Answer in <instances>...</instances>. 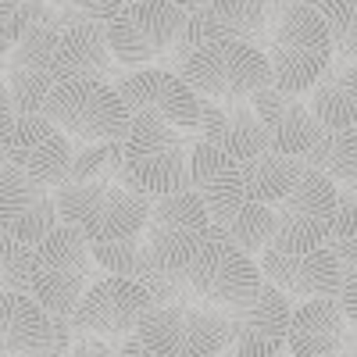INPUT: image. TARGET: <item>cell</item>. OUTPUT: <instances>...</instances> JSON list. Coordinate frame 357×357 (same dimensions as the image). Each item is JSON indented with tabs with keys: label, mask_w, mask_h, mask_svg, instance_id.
I'll return each mask as SVG.
<instances>
[{
	"label": "cell",
	"mask_w": 357,
	"mask_h": 357,
	"mask_svg": "<svg viewBox=\"0 0 357 357\" xmlns=\"http://www.w3.org/2000/svg\"><path fill=\"white\" fill-rule=\"evenodd\" d=\"M126 146V183L146 197H168L190 190V146L158 111L132 114Z\"/></svg>",
	"instance_id": "cell-3"
},
{
	"label": "cell",
	"mask_w": 357,
	"mask_h": 357,
	"mask_svg": "<svg viewBox=\"0 0 357 357\" xmlns=\"http://www.w3.org/2000/svg\"><path fill=\"white\" fill-rule=\"evenodd\" d=\"M57 225H61L57 190L36 183L11 161L0 165V236L25 247H40Z\"/></svg>",
	"instance_id": "cell-15"
},
{
	"label": "cell",
	"mask_w": 357,
	"mask_h": 357,
	"mask_svg": "<svg viewBox=\"0 0 357 357\" xmlns=\"http://www.w3.org/2000/svg\"><path fill=\"white\" fill-rule=\"evenodd\" d=\"M307 107L321 129H357V61L336 57L307 93Z\"/></svg>",
	"instance_id": "cell-25"
},
{
	"label": "cell",
	"mask_w": 357,
	"mask_h": 357,
	"mask_svg": "<svg viewBox=\"0 0 357 357\" xmlns=\"http://www.w3.org/2000/svg\"><path fill=\"white\" fill-rule=\"evenodd\" d=\"M190 18L168 0H132L107 25V43L122 68H151L165 57Z\"/></svg>",
	"instance_id": "cell-11"
},
{
	"label": "cell",
	"mask_w": 357,
	"mask_h": 357,
	"mask_svg": "<svg viewBox=\"0 0 357 357\" xmlns=\"http://www.w3.org/2000/svg\"><path fill=\"white\" fill-rule=\"evenodd\" d=\"M333 240H357V183H347V186H340Z\"/></svg>",
	"instance_id": "cell-36"
},
{
	"label": "cell",
	"mask_w": 357,
	"mask_h": 357,
	"mask_svg": "<svg viewBox=\"0 0 357 357\" xmlns=\"http://www.w3.org/2000/svg\"><path fill=\"white\" fill-rule=\"evenodd\" d=\"M126 4H132V0H126Z\"/></svg>",
	"instance_id": "cell-47"
},
{
	"label": "cell",
	"mask_w": 357,
	"mask_h": 357,
	"mask_svg": "<svg viewBox=\"0 0 357 357\" xmlns=\"http://www.w3.org/2000/svg\"><path fill=\"white\" fill-rule=\"evenodd\" d=\"M40 275V250L0 236V282L8 293H33Z\"/></svg>",
	"instance_id": "cell-32"
},
{
	"label": "cell",
	"mask_w": 357,
	"mask_h": 357,
	"mask_svg": "<svg viewBox=\"0 0 357 357\" xmlns=\"http://www.w3.org/2000/svg\"><path fill=\"white\" fill-rule=\"evenodd\" d=\"M329 247L336 250L343 268H357V240H329Z\"/></svg>",
	"instance_id": "cell-39"
},
{
	"label": "cell",
	"mask_w": 357,
	"mask_h": 357,
	"mask_svg": "<svg viewBox=\"0 0 357 357\" xmlns=\"http://www.w3.org/2000/svg\"><path fill=\"white\" fill-rule=\"evenodd\" d=\"M43 114L72 136L75 143H107L126 139L132 129V111L122 100L118 86L97 79H65L50 89Z\"/></svg>",
	"instance_id": "cell-4"
},
{
	"label": "cell",
	"mask_w": 357,
	"mask_h": 357,
	"mask_svg": "<svg viewBox=\"0 0 357 357\" xmlns=\"http://www.w3.org/2000/svg\"><path fill=\"white\" fill-rule=\"evenodd\" d=\"M275 15L279 11L272 0H215L204 15H193L183 25L175 47L168 50L172 72L183 68L190 50H197L200 43H211V40H240V43H254V47L268 50Z\"/></svg>",
	"instance_id": "cell-12"
},
{
	"label": "cell",
	"mask_w": 357,
	"mask_h": 357,
	"mask_svg": "<svg viewBox=\"0 0 357 357\" xmlns=\"http://www.w3.org/2000/svg\"><path fill=\"white\" fill-rule=\"evenodd\" d=\"M190 190L200 193L215 225L229 222L250 200L243 183V165L207 139L190 143Z\"/></svg>",
	"instance_id": "cell-20"
},
{
	"label": "cell",
	"mask_w": 357,
	"mask_h": 357,
	"mask_svg": "<svg viewBox=\"0 0 357 357\" xmlns=\"http://www.w3.org/2000/svg\"><path fill=\"white\" fill-rule=\"evenodd\" d=\"M57 50H61V29L43 22L36 29H29V33L18 40V47L8 54V68H36V72H50L54 75Z\"/></svg>",
	"instance_id": "cell-31"
},
{
	"label": "cell",
	"mask_w": 357,
	"mask_h": 357,
	"mask_svg": "<svg viewBox=\"0 0 357 357\" xmlns=\"http://www.w3.org/2000/svg\"><path fill=\"white\" fill-rule=\"evenodd\" d=\"M122 357H158V354H154V350H146L139 336H129V340L122 343Z\"/></svg>",
	"instance_id": "cell-41"
},
{
	"label": "cell",
	"mask_w": 357,
	"mask_h": 357,
	"mask_svg": "<svg viewBox=\"0 0 357 357\" xmlns=\"http://www.w3.org/2000/svg\"><path fill=\"white\" fill-rule=\"evenodd\" d=\"M22 357H57V354H22Z\"/></svg>",
	"instance_id": "cell-44"
},
{
	"label": "cell",
	"mask_w": 357,
	"mask_h": 357,
	"mask_svg": "<svg viewBox=\"0 0 357 357\" xmlns=\"http://www.w3.org/2000/svg\"><path fill=\"white\" fill-rule=\"evenodd\" d=\"M304 165L329 175L336 186L357 183V129H325L304 154Z\"/></svg>",
	"instance_id": "cell-28"
},
{
	"label": "cell",
	"mask_w": 357,
	"mask_h": 357,
	"mask_svg": "<svg viewBox=\"0 0 357 357\" xmlns=\"http://www.w3.org/2000/svg\"><path fill=\"white\" fill-rule=\"evenodd\" d=\"M4 161L25 168L36 183L61 190L72 183L75 146L47 114H18L15 122H4Z\"/></svg>",
	"instance_id": "cell-14"
},
{
	"label": "cell",
	"mask_w": 357,
	"mask_h": 357,
	"mask_svg": "<svg viewBox=\"0 0 357 357\" xmlns=\"http://www.w3.org/2000/svg\"><path fill=\"white\" fill-rule=\"evenodd\" d=\"M0 350L4 357L57 354L68 357L75 347V325L54 318L33 293H0Z\"/></svg>",
	"instance_id": "cell-17"
},
{
	"label": "cell",
	"mask_w": 357,
	"mask_h": 357,
	"mask_svg": "<svg viewBox=\"0 0 357 357\" xmlns=\"http://www.w3.org/2000/svg\"><path fill=\"white\" fill-rule=\"evenodd\" d=\"M211 229H215V222H211L207 204L200 200V193L183 190V193H168V197L154 200L143 240L151 247L158 272L175 275V272H186V264L197 257V250L211 236Z\"/></svg>",
	"instance_id": "cell-9"
},
{
	"label": "cell",
	"mask_w": 357,
	"mask_h": 357,
	"mask_svg": "<svg viewBox=\"0 0 357 357\" xmlns=\"http://www.w3.org/2000/svg\"><path fill=\"white\" fill-rule=\"evenodd\" d=\"M151 307H154V293L146 282L107 275L86 289L72 325H75V336H100L111 343H126L129 336H136L139 321L151 314Z\"/></svg>",
	"instance_id": "cell-13"
},
{
	"label": "cell",
	"mask_w": 357,
	"mask_h": 357,
	"mask_svg": "<svg viewBox=\"0 0 357 357\" xmlns=\"http://www.w3.org/2000/svg\"><path fill=\"white\" fill-rule=\"evenodd\" d=\"M136 336L158 357H218L229 350V321L222 307L172 304L151 307Z\"/></svg>",
	"instance_id": "cell-7"
},
{
	"label": "cell",
	"mask_w": 357,
	"mask_h": 357,
	"mask_svg": "<svg viewBox=\"0 0 357 357\" xmlns=\"http://www.w3.org/2000/svg\"><path fill=\"white\" fill-rule=\"evenodd\" d=\"M336 200L340 186L329 175L307 168L301 183L289 190L282 204H275V240L268 250L282 254H307L333 240L336 225Z\"/></svg>",
	"instance_id": "cell-8"
},
{
	"label": "cell",
	"mask_w": 357,
	"mask_h": 357,
	"mask_svg": "<svg viewBox=\"0 0 357 357\" xmlns=\"http://www.w3.org/2000/svg\"><path fill=\"white\" fill-rule=\"evenodd\" d=\"M261 272L289 301H325V296H340V286H343V261L336 257L329 243L307 254L264 250Z\"/></svg>",
	"instance_id": "cell-19"
},
{
	"label": "cell",
	"mask_w": 357,
	"mask_h": 357,
	"mask_svg": "<svg viewBox=\"0 0 357 357\" xmlns=\"http://www.w3.org/2000/svg\"><path fill=\"white\" fill-rule=\"evenodd\" d=\"M333 357H357L354 350H340V354H333Z\"/></svg>",
	"instance_id": "cell-43"
},
{
	"label": "cell",
	"mask_w": 357,
	"mask_h": 357,
	"mask_svg": "<svg viewBox=\"0 0 357 357\" xmlns=\"http://www.w3.org/2000/svg\"><path fill=\"white\" fill-rule=\"evenodd\" d=\"M211 232L222 236V240H229L232 247H240L243 254L257 257V254H264L268 247H272V240H275V207L247 200L229 222L215 225Z\"/></svg>",
	"instance_id": "cell-27"
},
{
	"label": "cell",
	"mask_w": 357,
	"mask_h": 357,
	"mask_svg": "<svg viewBox=\"0 0 357 357\" xmlns=\"http://www.w3.org/2000/svg\"><path fill=\"white\" fill-rule=\"evenodd\" d=\"M186 282L197 293V301L207 307H236L250 301V296L264 286V272L257 257L243 254L240 247H232L222 236H207L204 247L197 250V257L186 264Z\"/></svg>",
	"instance_id": "cell-10"
},
{
	"label": "cell",
	"mask_w": 357,
	"mask_h": 357,
	"mask_svg": "<svg viewBox=\"0 0 357 357\" xmlns=\"http://www.w3.org/2000/svg\"><path fill=\"white\" fill-rule=\"evenodd\" d=\"M340 304L357 329V268H343V286H340Z\"/></svg>",
	"instance_id": "cell-38"
},
{
	"label": "cell",
	"mask_w": 357,
	"mask_h": 357,
	"mask_svg": "<svg viewBox=\"0 0 357 357\" xmlns=\"http://www.w3.org/2000/svg\"><path fill=\"white\" fill-rule=\"evenodd\" d=\"M168 4H175V8L183 11L186 18H193V15H204L207 8L215 4V0H168Z\"/></svg>",
	"instance_id": "cell-40"
},
{
	"label": "cell",
	"mask_w": 357,
	"mask_h": 357,
	"mask_svg": "<svg viewBox=\"0 0 357 357\" xmlns=\"http://www.w3.org/2000/svg\"><path fill=\"white\" fill-rule=\"evenodd\" d=\"M218 357H229V354H218Z\"/></svg>",
	"instance_id": "cell-46"
},
{
	"label": "cell",
	"mask_w": 357,
	"mask_h": 357,
	"mask_svg": "<svg viewBox=\"0 0 357 357\" xmlns=\"http://www.w3.org/2000/svg\"><path fill=\"white\" fill-rule=\"evenodd\" d=\"M307 172L304 158L293 154H279V151H264L261 158L243 161V183H247V197L257 204L275 207L289 197V190L301 183V175Z\"/></svg>",
	"instance_id": "cell-26"
},
{
	"label": "cell",
	"mask_w": 357,
	"mask_h": 357,
	"mask_svg": "<svg viewBox=\"0 0 357 357\" xmlns=\"http://www.w3.org/2000/svg\"><path fill=\"white\" fill-rule=\"evenodd\" d=\"M68 357H122V347L100 336H75V347L68 350Z\"/></svg>",
	"instance_id": "cell-37"
},
{
	"label": "cell",
	"mask_w": 357,
	"mask_h": 357,
	"mask_svg": "<svg viewBox=\"0 0 357 357\" xmlns=\"http://www.w3.org/2000/svg\"><path fill=\"white\" fill-rule=\"evenodd\" d=\"M229 321V357H275L286 350L293 301L264 279V286L250 301L225 311Z\"/></svg>",
	"instance_id": "cell-16"
},
{
	"label": "cell",
	"mask_w": 357,
	"mask_h": 357,
	"mask_svg": "<svg viewBox=\"0 0 357 357\" xmlns=\"http://www.w3.org/2000/svg\"><path fill=\"white\" fill-rule=\"evenodd\" d=\"M272 4H275V11H282V8H289V4H307V8L325 11V8H329V0H272Z\"/></svg>",
	"instance_id": "cell-42"
},
{
	"label": "cell",
	"mask_w": 357,
	"mask_h": 357,
	"mask_svg": "<svg viewBox=\"0 0 357 357\" xmlns=\"http://www.w3.org/2000/svg\"><path fill=\"white\" fill-rule=\"evenodd\" d=\"M275 357H293V354H286V350H282V354H275Z\"/></svg>",
	"instance_id": "cell-45"
},
{
	"label": "cell",
	"mask_w": 357,
	"mask_h": 357,
	"mask_svg": "<svg viewBox=\"0 0 357 357\" xmlns=\"http://www.w3.org/2000/svg\"><path fill=\"white\" fill-rule=\"evenodd\" d=\"M118 57L107 43V29L104 25H72L61 29V50H57V68L54 79H97L118 86L126 75L114 72Z\"/></svg>",
	"instance_id": "cell-24"
},
{
	"label": "cell",
	"mask_w": 357,
	"mask_h": 357,
	"mask_svg": "<svg viewBox=\"0 0 357 357\" xmlns=\"http://www.w3.org/2000/svg\"><path fill=\"white\" fill-rule=\"evenodd\" d=\"M197 97L207 100H250L254 93L272 86V61L254 43L240 40H211L190 50L178 68Z\"/></svg>",
	"instance_id": "cell-5"
},
{
	"label": "cell",
	"mask_w": 357,
	"mask_h": 357,
	"mask_svg": "<svg viewBox=\"0 0 357 357\" xmlns=\"http://www.w3.org/2000/svg\"><path fill=\"white\" fill-rule=\"evenodd\" d=\"M350 318L340 304V296H325V301H304L293 307L289 321V354L293 357H333L347 350Z\"/></svg>",
	"instance_id": "cell-23"
},
{
	"label": "cell",
	"mask_w": 357,
	"mask_h": 357,
	"mask_svg": "<svg viewBox=\"0 0 357 357\" xmlns=\"http://www.w3.org/2000/svg\"><path fill=\"white\" fill-rule=\"evenodd\" d=\"M50 22V0H0V50L11 54L18 40Z\"/></svg>",
	"instance_id": "cell-33"
},
{
	"label": "cell",
	"mask_w": 357,
	"mask_h": 357,
	"mask_svg": "<svg viewBox=\"0 0 357 357\" xmlns=\"http://www.w3.org/2000/svg\"><path fill=\"white\" fill-rule=\"evenodd\" d=\"M89 247H93V257H97V264L104 268L107 275L136 279V282H146V286H154V279L161 275L154 257H151V247H146V240H143V232L139 236H129V240L89 243Z\"/></svg>",
	"instance_id": "cell-29"
},
{
	"label": "cell",
	"mask_w": 357,
	"mask_h": 357,
	"mask_svg": "<svg viewBox=\"0 0 357 357\" xmlns=\"http://www.w3.org/2000/svg\"><path fill=\"white\" fill-rule=\"evenodd\" d=\"M36 250H40V275H36L33 296L54 318L72 321L86 289L107 279L104 272H97L100 264L93 257V247L75 225L61 222Z\"/></svg>",
	"instance_id": "cell-6"
},
{
	"label": "cell",
	"mask_w": 357,
	"mask_h": 357,
	"mask_svg": "<svg viewBox=\"0 0 357 357\" xmlns=\"http://www.w3.org/2000/svg\"><path fill=\"white\" fill-rule=\"evenodd\" d=\"M321 15H325V25H329L336 57L357 61V0H329V8Z\"/></svg>",
	"instance_id": "cell-35"
},
{
	"label": "cell",
	"mask_w": 357,
	"mask_h": 357,
	"mask_svg": "<svg viewBox=\"0 0 357 357\" xmlns=\"http://www.w3.org/2000/svg\"><path fill=\"white\" fill-rule=\"evenodd\" d=\"M264 54L272 61V86L296 97L311 93L314 82L336 61L325 15L307 4H289L275 15L272 40H268Z\"/></svg>",
	"instance_id": "cell-1"
},
{
	"label": "cell",
	"mask_w": 357,
	"mask_h": 357,
	"mask_svg": "<svg viewBox=\"0 0 357 357\" xmlns=\"http://www.w3.org/2000/svg\"><path fill=\"white\" fill-rule=\"evenodd\" d=\"M200 139L215 143L218 151L232 154L236 161L261 158L268 146V132L257 118L254 100H207L200 97Z\"/></svg>",
	"instance_id": "cell-21"
},
{
	"label": "cell",
	"mask_w": 357,
	"mask_h": 357,
	"mask_svg": "<svg viewBox=\"0 0 357 357\" xmlns=\"http://www.w3.org/2000/svg\"><path fill=\"white\" fill-rule=\"evenodd\" d=\"M126 146L122 139L107 143H86L75 154L72 183H126ZM129 186V183H126Z\"/></svg>",
	"instance_id": "cell-30"
},
{
	"label": "cell",
	"mask_w": 357,
	"mask_h": 357,
	"mask_svg": "<svg viewBox=\"0 0 357 357\" xmlns=\"http://www.w3.org/2000/svg\"><path fill=\"white\" fill-rule=\"evenodd\" d=\"M57 207L61 222L75 225L89 243H114L146 229L154 197L126 183H65L57 190Z\"/></svg>",
	"instance_id": "cell-2"
},
{
	"label": "cell",
	"mask_w": 357,
	"mask_h": 357,
	"mask_svg": "<svg viewBox=\"0 0 357 357\" xmlns=\"http://www.w3.org/2000/svg\"><path fill=\"white\" fill-rule=\"evenodd\" d=\"M257 107V118L268 132V146L279 154H293V158H304L311 146L321 139V122L311 114L307 100L296 97V93H282V89L268 86L261 93L250 97Z\"/></svg>",
	"instance_id": "cell-22"
},
{
	"label": "cell",
	"mask_w": 357,
	"mask_h": 357,
	"mask_svg": "<svg viewBox=\"0 0 357 357\" xmlns=\"http://www.w3.org/2000/svg\"><path fill=\"white\" fill-rule=\"evenodd\" d=\"M126 0H54L50 4V25L72 29V25H111Z\"/></svg>",
	"instance_id": "cell-34"
},
{
	"label": "cell",
	"mask_w": 357,
	"mask_h": 357,
	"mask_svg": "<svg viewBox=\"0 0 357 357\" xmlns=\"http://www.w3.org/2000/svg\"><path fill=\"white\" fill-rule=\"evenodd\" d=\"M118 93L129 104L132 114L139 111H158L168 126L175 129H200V97L197 89L172 68H136L126 72L118 82Z\"/></svg>",
	"instance_id": "cell-18"
}]
</instances>
